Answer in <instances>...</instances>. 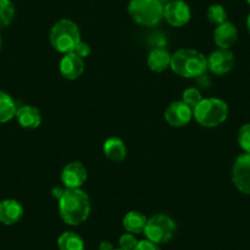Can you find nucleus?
Returning <instances> with one entry per match:
<instances>
[{
	"instance_id": "ddd939ff",
	"label": "nucleus",
	"mask_w": 250,
	"mask_h": 250,
	"mask_svg": "<svg viewBox=\"0 0 250 250\" xmlns=\"http://www.w3.org/2000/svg\"><path fill=\"white\" fill-rule=\"evenodd\" d=\"M238 40V30L234 23L226 21L216 26L213 31V42L220 49H229Z\"/></svg>"
},
{
	"instance_id": "6e6552de",
	"label": "nucleus",
	"mask_w": 250,
	"mask_h": 250,
	"mask_svg": "<svg viewBox=\"0 0 250 250\" xmlns=\"http://www.w3.org/2000/svg\"><path fill=\"white\" fill-rule=\"evenodd\" d=\"M232 182L238 190L250 195V153H242L235 158L232 168Z\"/></svg>"
},
{
	"instance_id": "a211bd4d",
	"label": "nucleus",
	"mask_w": 250,
	"mask_h": 250,
	"mask_svg": "<svg viewBox=\"0 0 250 250\" xmlns=\"http://www.w3.org/2000/svg\"><path fill=\"white\" fill-rule=\"evenodd\" d=\"M147 223V217L140 211H129L123 217V227L131 234H141L144 233Z\"/></svg>"
},
{
	"instance_id": "423d86ee",
	"label": "nucleus",
	"mask_w": 250,
	"mask_h": 250,
	"mask_svg": "<svg viewBox=\"0 0 250 250\" xmlns=\"http://www.w3.org/2000/svg\"><path fill=\"white\" fill-rule=\"evenodd\" d=\"M177 232V225L174 220L166 213H157L147 218L145 234L146 239L156 243V244H166L174 237Z\"/></svg>"
},
{
	"instance_id": "f8f14e48",
	"label": "nucleus",
	"mask_w": 250,
	"mask_h": 250,
	"mask_svg": "<svg viewBox=\"0 0 250 250\" xmlns=\"http://www.w3.org/2000/svg\"><path fill=\"white\" fill-rule=\"evenodd\" d=\"M59 71L66 80H78L85 71V62L74 52L64 54L59 62Z\"/></svg>"
},
{
	"instance_id": "412c9836",
	"label": "nucleus",
	"mask_w": 250,
	"mask_h": 250,
	"mask_svg": "<svg viewBox=\"0 0 250 250\" xmlns=\"http://www.w3.org/2000/svg\"><path fill=\"white\" fill-rule=\"evenodd\" d=\"M15 18V6L11 0H0V30L8 27Z\"/></svg>"
},
{
	"instance_id": "4468645a",
	"label": "nucleus",
	"mask_w": 250,
	"mask_h": 250,
	"mask_svg": "<svg viewBox=\"0 0 250 250\" xmlns=\"http://www.w3.org/2000/svg\"><path fill=\"white\" fill-rule=\"evenodd\" d=\"M23 216V208L15 199H5L0 201V223L13 226L20 222Z\"/></svg>"
},
{
	"instance_id": "9d476101",
	"label": "nucleus",
	"mask_w": 250,
	"mask_h": 250,
	"mask_svg": "<svg viewBox=\"0 0 250 250\" xmlns=\"http://www.w3.org/2000/svg\"><path fill=\"white\" fill-rule=\"evenodd\" d=\"M60 179L65 189H81L87 179V169L81 162L73 161L64 166Z\"/></svg>"
},
{
	"instance_id": "1a4fd4ad",
	"label": "nucleus",
	"mask_w": 250,
	"mask_h": 250,
	"mask_svg": "<svg viewBox=\"0 0 250 250\" xmlns=\"http://www.w3.org/2000/svg\"><path fill=\"white\" fill-rule=\"evenodd\" d=\"M165 119L173 128H183L193 119V108L183 101H174L166 108Z\"/></svg>"
},
{
	"instance_id": "2f4dec72",
	"label": "nucleus",
	"mask_w": 250,
	"mask_h": 250,
	"mask_svg": "<svg viewBox=\"0 0 250 250\" xmlns=\"http://www.w3.org/2000/svg\"><path fill=\"white\" fill-rule=\"evenodd\" d=\"M247 3H248V5L250 6V0H247Z\"/></svg>"
},
{
	"instance_id": "dca6fc26",
	"label": "nucleus",
	"mask_w": 250,
	"mask_h": 250,
	"mask_svg": "<svg viewBox=\"0 0 250 250\" xmlns=\"http://www.w3.org/2000/svg\"><path fill=\"white\" fill-rule=\"evenodd\" d=\"M172 54L165 48H155L147 55V66L153 73H163L170 68Z\"/></svg>"
},
{
	"instance_id": "f257e3e1",
	"label": "nucleus",
	"mask_w": 250,
	"mask_h": 250,
	"mask_svg": "<svg viewBox=\"0 0 250 250\" xmlns=\"http://www.w3.org/2000/svg\"><path fill=\"white\" fill-rule=\"evenodd\" d=\"M59 215L69 226H80L91 213V200L81 189H65L58 200Z\"/></svg>"
},
{
	"instance_id": "39448f33",
	"label": "nucleus",
	"mask_w": 250,
	"mask_h": 250,
	"mask_svg": "<svg viewBox=\"0 0 250 250\" xmlns=\"http://www.w3.org/2000/svg\"><path fill=\"white\" fill-rule=\"evenodd\" d=\"M163 9L162 0H130L128 3L131 20L145 27H153L163 20Z\"/></svg>"
},
{
	"instance_id": "9b49d317",
	"label": "nucleus",
	"mask_w": 250,
	"mask_h": 250,
	"mask_svg": "<svg viewBox=\"0 0 250 250\" xmlns=\"http://www.w3.org/2000/svg\"><path fill=\"white\" fill-rule=\"evenodd\" d=\"M234 54L229 49H220L211 53L208 57V70L215 75H226L234 66Z\"/></svg>"
},
{
	"instance_id": "aec40b11",
	"label": "nucleus",
	"mask_w": 250,
	"mask_h": 250,
	"mask_svg": "<svg viewBox=\"0 0 250 250\" xmlns=\"http://www.w3.org/2000/svg\"><path fill=\"white\" fill-rule=\"evenodd\" d=\"M18 112V105L9 93L0 91V123H8L14 119Z\"/></svg>"
},
{
	"instance_id": "7c9ffc66",
	"label": "nucleus",
	"mask_w": 250,
	"mask_h": 250,
	"mask_svg": "<svg viewBox=\"0 0 250 250\" xmlns=\"http://www.w3.org/2000/svg\"><path fill=\"white\" fill-rule=\"evenodd\" d=\"M1 42H3V41H1V35H0V48H1Z\"/></svg>"
},
{
	"instance_id": "473e14b6",
	"label": "nucleus",
	"mask_w": 250,
	"mask_h": 250,
	"mask_svg": "<svg viewBox=\"0 0 250 250\" xmlns=\"http://www.w3.org/2000/svg\"><path fill=\"white\" fill-rule=\"evenodd\" d=\"M114 250H123V249H120V248H119V249H114Z\"/></svg>"
},
{
	"instance_id": "5701e85b",
	"label": "nucleus",
	"mask_w": 250,
	"mask_h": 250,
	"mask_svg": "<svg viewBox=\"0 0 250 250\" xmlns=\"http://www.w3.org/2000/svg\"><path fill=\"white\" fill-rule=\"evenodd\" d=\"M203 95H201V92L196 87H189L187 90H184V92L182 93L183 102L187 103L193 109L203 101Z\"/></svg>"
},
{
	"instance_id": "0eeeda50",
	"label": "nucleus",
	"mask_w": 250,
	"mask_h": 250,
	"mask_svg": "<svg viewBox=\"0 0 250 250\" xmlns=\"http://www.w3.org/2000/svg\"><path fill=\"white\" fill-rule=\"evenodd\" d=\"M163 19L173 27H183L190 21L191 9L184 0H170L165 4Z\"/></svg>"
},
{
	"instance_id": "cd10ccee",
	"label": "nucleus",
	"mask_w": 250,
	"mask_h": 250,
	"mask_svg": "<svg viewBox=\"0 0 250 250\" xmlns=\"http://www.w3.org/2000/svg\"><path fill=\"white\" fill-rule=\"evenodd\" d=\"M64 191H65V189H62V188H59V187H54L52 189L53 198L57 199V200H59V199L62 196V194H64Z\"/></svg>"
},
{
	"instance_id": "2eb2a0df",
	"label": "nucleus",
	"mask_w": 250,
	"mask_h": 250,
	"mask_svg": "<svg viewBox=\"0 0 250 250\" xmlns=\"http://www.w3.org/2000/svg\"><path fill=\"white\" fill-rule=\"evenodd\" d=\"M15 118L21 128L30 129V130L37 129L42 123V114H41L40 109L33 105L26 104L18 108Z\"/></svg>"
},
{
	"instance_id": "393cba45",
	"label": "nucleus",
	"mask_w": 250,
	"mask_h": 250,
	"mask_svg": "<svg viewBox=\"0 0 250 250\" xmlns=\"http://www.w3.org/2000/svg\"><path fill=\"white\" fill-rule=\"evenodd\" d=\"M138 243L139 240L136 239L135 234H131V233H124L119 238V247L123 250H135Z\"/></svg>"
},
{
	"instance_id": "c85d7f7f",
	"label": "nucleus",
	"mask_w": 250,
	"mask_h": 250,
	"mask_svg": "<svg viewBox=\"0 0 250 250\" xmlns=\"http://www.w3.org/2000/svg\"><path fill=\"white\" fill-rule=\"evenodd\" d=\"M98 250H114V247H113L112 243L108 242V240H103V242L100 243Z\"/></svg>"
},
{
	"instance_id": "6ab92c4d",
	"label": "nucleus",
	"mask_w": 250,
	"mask_h": 250,
	"mask_svg": "<svg viewBox=\"0 0 250 250\" xmlns=\"http://www.w3.org/2000/svg\"><path fill=\"white\" fill-rule=\"evenodd\" d=\"M59 250H85V242L80 234L73 230L62 232L58 238Z\"/></svg>"
},
{
	"instance_id": "f03ea898",
	"label": "nucleus",
	"mask_w": 250,
	"mask_h": 250,
	"mask_svg": "<svg viewBox=\"0 0 250 250\" xmlns=\"http://www.w3.org/2000/svg\"><path fill=\"white\" fill-rule=\"evenodd\" d=\"M170 69L180 78H200L208 70V58L199 50L182 48L172 54Z\"/></svg>"
},
{
	"instance_id": "c756f323",
	"label": "nucleus",
	"mask_w": 250,
	"mask_h": 250,
	"mask_svg": "<svg viewBox=\"0 0 250 250\" xmlns=\"http://www.w3.org/2000/svg\"><path fill=\"white\" fill-rule=\"evenodd\" d=\"M247 27H248V31H249V33H250V13L247 18Z\"/></svg>"
},
{
	"instance_id": "bb28decb",
	"label": "nucleus",
	"mask_w": 250,
	"mask_h": 250,
	"mask_svg": "<svg viewBox=\"0 0 250 250\" xmlns=\"http://www.w3.org/2000/svg\"><path fill=\"white\" fill-rule=\"evenodd\" d=\"M135 250H161V248L158 247V244L151 242V240L144 239L138 243V247L135 248Z\"/></svg>"
},
{
	"instance_id": "7ed1b4c3",
	"label": "nucleus",
	"mask_w": 250,
	"mask_h": 250,
	"mask_svg": "<svg viewBox=\"0 0 250 250\" xmlns=\"http://www.w3.org/2000/svg\"><path fill=\"white\" fill-rule=\"evenodd\" d=\"M49 41L57 52L62 54L73 53L81 42L80 28L70 19H60L50 28Z\"/></svg>"
},
{
	"instance_id": "b1692460",
	"label": "nucleus",
	"mask_w": 250,
	"mask_h": 250,
	"mask_svg": "<svg viewBox=\"0 0 250 250\" xmlns=\"http://www.w3.org/2000/svg\"><path fill=\"white\" fill-rule=\"evenodd\" d=\"M238 144L244 152L250 153V123L240 126L238 131Z\"/></svg>"
},
{
	"instance_id": "a878e982",
	"label": "nucleus",
	"mask_w": 250,
	"mask_h": 250,
	"mask_svg": "<svg viewBox=\"0 0 250 250\" xmlns=\"http://www.w3.org/2000/svg\"><path fill=\"white\" fill-rule=\"evenodd\" d=\"M74 53H75V54H78L79 57L83 58V59L85 60L86 58L90 57V54H91L90 44H88V43L83 42V41H81V42L79 43L78 45H76V48H75V50H74Z\"/></svg>"
},
{
	"instance_id": "20e7f679",
	"label": "nucleus",
	"mask_w": 250,
	"mask_h": 250,
	"mask_svg": "<svg viewBox=\"0 0 250 250\" xmlns=\"http://www.w3.org/2000/svg\"><path fill=\"white\" fill-rule=\"evenodd\" d=\"M228 104L221 98H203L193 109V118L204 128H216L228 118Z\"/></svg>"
},
{
	"instance_id": "f3484780",
	"label": "nucleus",
	"mask_w": 250,
	"mask_h": 250,
	"mask_svg": "<svg viewBox=\"0 0 250 250\" xmlns=\"http://www.w3.org/2000/svg\"><path fill=\"white\" fill-rule=\"evenodd\" d=\"M103 153L108 160L113 161V162H122L126 157V146L122 139L117 138V136H112V138L107 139L103 144Z\"/></svg>"
},
{
	"instance_id": "4be33fe9",
	"label": "nucleus",
	"mask_w": 250,
	"mask_h": 250,
	"mask_svg": "<svg viewBox=\"0 0 250 250\" xmlns=\"http://www.w3.org/2000/svg\"><path fill=\"white\" fill-rule=\"evenodd\" d=\"M206 16H208V20L210 21L212 25H216V26L226 22L228 18L225 6L221 5V4H212V5L208 6Z\"/></svg>"
}]
</instances>
